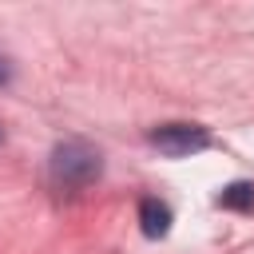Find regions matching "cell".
<instances>
[{
    "instance_id": "6da1fadb",
    "label": "cell",
    "mask_w": 254,
    "mask_h": 254,
    "mask_svg": "<svg viewBox=\"0 0 254 254\" xmlns=\"http://www.w3.org/2000/svg\"><path fill=\"white\" fill-rule=\"evenodd\" d=\"M48 171H52V183L60 190H83L103 175V155L83 139H64L52 147Z\"/></svg>"
},
{
    "instance_id": "7a4b0ae2",
    "label": "cell",
    "mask_w": 254,
    "mask_h": 254,
    "mask_svg": "<svg viewBox=\"0 0 254 254\" xmlns=\"http://www.w3.org/2000/svg\"><path fill=\"white\" fill-rule=\"evenodd\" d=\"M151 147H159V155L167 159H187V155H198L210 147V131L202 123H163L155 127L151 135Z\"/></svg>"
},
{
    "instance_id": "3957f363",
    "label": "cell",
    "mask_w": 254,
    "mask_h": 254,
    "mask_svg": "<svg viewBox=\"0 0 254 254\" xmlns=\"http://www.w3.org/2000/svg\"><path fill=\"white\" fill-rule=\"evenodd\" d=\"M139 230L147 238H167L171 234V206L163 198H143L139 202Z\"/></svg>"
},
{
    "instance_id": "277c9868",
    "label": "cell",
    "mask_w": 254,
    "mask_h": 254,
    "mask_svg": "<svg viewBox=\"0 0 254 254\" xmlns=\"http://www.w3.org/2000/svg\"><path fill=\"white\" fill-rule=\"evenodd\" d=\"M214 202L222 210H254V183L250 179H234L214 194Z\"/></svg>"
},
{
    "instance_id": "5b68a950",
    "label": "cell",
    "mask_w": 254,
    "mask_h": 254,
    "mask_svg": "<svg viewBox=\"0 0 254 254\" xmlns=\"http://www.w3.org/2000/svg\"><path fill=\"white\" fill-rule=\"evenodd\" d=\"M8 79H12V67H8V60H4V56H0V87H4V83H8Z\"/></svg>"
},
{
    "instance_id": "8992f818",
    "label": "cell",
    "mask_w": 254,
    "mask_h": 254,
    "mask_svg": "<svg viewBox=\"0 0 254 254\" xmlns=\"http://www.w3.org/2000/svg\"><path fill=\"white\" fill-rule=\"evenodd\" d=\"M0 143H4V131H0Z\"/></svg>"
}]
</instances>
